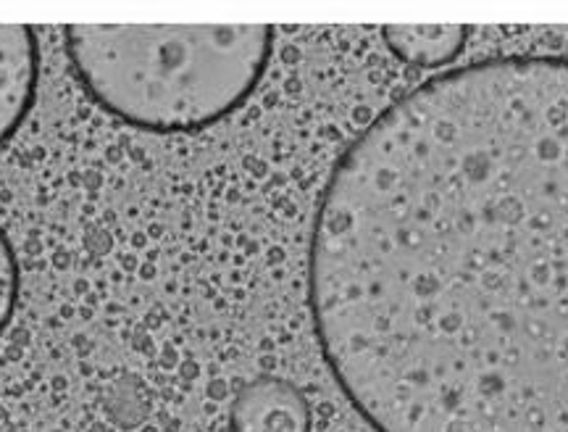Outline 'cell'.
I'll list each match as a JSON object with an SVG mask.
<instances>
[{
  "mask_svg": "<svg viewBox=\"0 0 568 432\" xmlns=\"http://www.w3.org/2000/svg\"><path fill=\"white\" fill-rule=\"evenodd\" d=\"M308 301L376 432H568V59L453 67L387 106L318 201Z\"/></svg>",
  "mask_w": 568,
  "mask_h": 432,
  "instance_id": "6da1fadb",
  "label": "cell"
},
{
  "mask_svg": "<svg viewBox=\"0 0 568 432\" xmlns=\"http://www.w3.org/2000/svg\"><path fill=\"white\" fill-rule=\"evenodd\" d=\"M266 24H71L67 51L84 90L148 132H195L240 109L272 59Z\"/></svg>",
  "mask_w": 568,
  "mask_h": 432,
  "instance_id": "7a4b0ae2",
  "label": "cell"
},
{
  "mask_svg": "<svg viewBox=\"0 0 568 432\" xmlns=\"http://www.w3.org/2000/svg\"><path fill=\"white\" fill-rule=\"evenodd\" d=\"M38 72L40 53L32 27L0 24V145L30 113Z\"/></svg>",
  "mask_w": 568,
  "mask_h": 432,
  "instance_id": "3957f363",
  "label": "cell"
},
{
  "mask_svg": "<svg viewBox=\"0 0 568 432\" xmlns=\"http://www.w3.org/2000/svg\"><path fill=\"white\" fill-rule=\"evenodd\" d=\"M234 432H308L311 409L290 382L261 378L240 391L232 406Z\"/></svg>",
  "mask_w": 568,
  "mask_h": 432,
  "instance_id": "277c9868",
  "label": "cell"
},
{
  "mask_svg": "<svg viewBox=\"0 0 568 432\" xmlns=\"http://www.w3.org/2000/svg\"><path fill=\"white\" fill-rule=\"evenodd\" d=\"M468 30L460 24L385 27V40L397 59L416 67H445L466 48Z\"/></svg>",
  "mask_w": 568,
  "mask_h": 432,
  "instance_id": "5b68a950",
  "label": "cell"
},
{
  "mask_svg": "<svg viewBox=\"0 0 568 432\" xmlns=\"http://www.w3.org/2000/svg\"><path fill=\"white\" fill-rule=\"evenodd\" d=\"M19 299V267L9 240L0 232V332L11 322Z\"/></svg>",
  "mask_w": 568,
  "mask_h": 432,
  "instance_id": "8992f818",
  "label": "cell"
}]
</instances>
